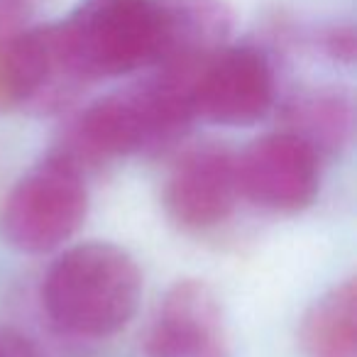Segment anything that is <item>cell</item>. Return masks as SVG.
Returning <instances> with one entry per match:
<instances>
[{"instance_id": "cell-1", "label": "cell", "mask_w": 357, "mask_h": 357, "mask_svg": "<svg viewBox=\"0 0 357 357\" xmlns=\"http://www.w3.org/2000/svg\"><path fill=\"white\" fill-rule=\"evenodd\" d=\"M204 66V64H201ZM201 66H154L142 81L79 110L52 152L89 172L130 154H157L189 135Z\"/></svg>"}, {"instance_id": "cell-2", "label": "cell", "mask_w": 357, "mask_h": 357, "mask_svg": "<svg viewBox=\"0 0 357 357\" xmlns=\"http://www.w3.org/2000/svg\"><path fill=\"white\" fill-rule=\"evenodd\" d=\"M142 296V274L128 250L81 243L54 259L42 279V308L52 326L74 337H108L123 331Z\"/></svg>"}, {"instance_id": "cell-3", "label": "cell", "mask_w": 357, "mask_h": 357, "mask_svg": "<svg viewBox=\"0 0 357 357\" xmlns=\"http://www.w3.org/2000/svg\"><path fill=\"white\" fill-rule=\"evenodd\" d=\"M56 30L89 84L149 71L167 52L159 0H81Z\"/></svg>"}, {"instance_id": "cell-4", "label": "cell", "mask_w": 357, "mask_h": 357, "mask_svg": "<svg viewBox=\"0 0 357 357\" xmlns=\"http://www.w3.org/2000/svg\"><path fill=\"white\" fill-rule=\"evenodd\" d=\"M89 213L86 174L50 152L15 181L0 211V235L13 250L45 255L76 235Z\"/></svg>"}, {"instance_id": "cell-5", "label": "cell", "mask_w": 357, "mask_h": 357, "mask_svg": "<svg viewBox=\"0 0 357 357\" xmlns=\"http://www.w3.org/2000/svg\"><path fill=\"white\" fill-rule=\"evenodd\" d=\"M277 100V66L257 45H225L199 69L194 84L196 118L248 128Z\"/></svg>"}, {"instance_id": "cell-6", "label": "cell", "mask_w": 357, "mask_h": 357, "mask_svg": "<svg viewBox=\"0 0 357 357\" xmlns=\"http://www.w3.org/2000/svg\"><path fill=\"white\" fill-rule=\"evenodd\" d=\"M321 154L279 128L238 154L240 196L277 213H296L321 189Z\"/></svg>"}, {"instance_id": "cell-7", "label": "cell", "mask_w": 357, "mask_h": 357, "mask_svg": "<svg viewBox=\"0 0 357 357\" xmlns=\"http://www.w3.org/2000/svg\"><path fill=\"white\" fill-rule=\"evenodd\" d=\"M164 211L184 230H211L233 215L240 201L238 154L218 144L189 149L164 181Z\"/></svg>"}, {"instance_id": "cell-8", "label": "cell", "mask_w": 357, "mask_h": 357, "mask_svg": "<svg viewBox=\"0 0 357 357\" xmlns=\"http://www.w3.org/2000/svg\"><path fill=\"white\" fill-rule=\"evenodd\" d=\"M147 357H230L220 298L206 282H176L159 303L144 342Z\"/></svg>"}, {"instance_id": "cell-9", "label": "cell", "mask_w": 357, "mask_h": 357, "mask_svg": "<svg viewBox=\"0 0 357 357\" xmlns=\"http://www.w3.org/2000/svg\"><path fill=\"white\" fill-rule=\"evenodd\" d=\"M167 20V52L162 64H204L228 45L233 8L228 0H159Z\"/></svg>"}, {"instance_id": "cell-10", "label": "cell", "mask_w": 357, "mask_h": 357, "mask_svg": "<svg viewBox=\"0 0 357 357\" xmlns=\"http://www.w3.org/2000/svg\"><path fill=\"white\" fill-rule=\"evenodd\" d=\"M282 130L311 144L321 157L350 142L352 100L337 86H303L282 103Z\"/></svg>"}, {"instance_id": "cell-11", "label": "cell", "mask_w": 357, "mask_h": 357, "mask_svg": "<svg viewBox=\"0 0 357 357\" xmlns=\"http://www.w3.org/2000/svg\"><path fill=\"white\" fill-rule=\"evenodd\" d=\"M298 337L306 357H357L355 279L335 284L311 303Z\"/></svg>"}, {"instance_id": "cell-12", "label": "cell", "mask_w": 357, "mask_h": 357, "mask_svg": "<svg viewBox=\"0 0 357 357\" xmlns=\"http://www.w3.org/2000/svg\"><path fill=\"white\" fill-rule=\"evenodd\" d=\"M313 45L335 64L355 61V30L352 25H326L313 35Z\"/></svg>"}, {"instance_id": "cell-13", "label": "cell", "mask_w": 357, "mask_h": 357, "mask_svg": "<svg viewBox=\"0 0 357 357\" xmlns=\"http://www.w3.org/2000/svg\"><path fill=\"white\" fill-rule=\"evenodd\" d=\"M30 13L27 8L13 6L8 0H0V79H3V69H6V59L15 35L25 25H30Z\"/></svg>"}, {"instance_id": "cell-14", "label": "cell", "mask_w": 357, "mask_h": 357, "mask_svg": "<svg viewBox=\"0 0 357 357\" xmlns=\"http://www.w3.org/2000/svg\"><path fill=\"white\" fill-rule=\"evenodd\" d=\"M0 357H50L42 345L13 328H0Z\"/></svg>"}, {"instance_id": "cell-15", "label": "cell", "mask_w": 357, "mask_h": 357, "mask_svg": "<svg viewBox=\"0 0 357 357\" xmlns=\"http://www.w3.org/2000/svg\"><path fill=\"white\" fill-rule=\"evenodd\" d=\"M8 3H13V6H20V8H27V10H32V8H35V3H40V0H8Z\"/></svg>"}]
</instances>
